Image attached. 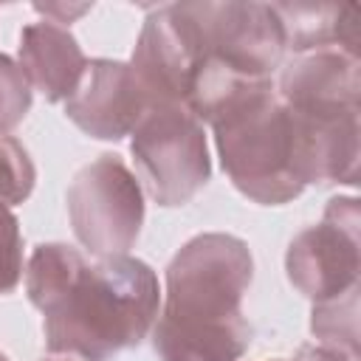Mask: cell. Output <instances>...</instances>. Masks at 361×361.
Instances as JSON below:
<instances>
[{
    "label": "cell",
    "instance_id": "3957f363",
    "mask_svg": "<svg viewBox=\"0 0 361 361\" xmlns=\"http://www.w3.org/2000/svg\"><path fill=\"white\" fill-rule=\"evenodd\" d=\"M200 121L212 127L220 166L243 197L285 206L305 192L293 121L274 79L234 82Z\"/></svg>",
    "mask_w": 361,
    "mask_h": 361
},
{
    "label": "cell",
    "instance_id": "9c48e42d",
    "mask_svg": "<svg viewBox=\"0 0 361 361\" xmlns=\"http://www.w3.org/2000/svg\"><path fill=\"white\" fill-rule=\"evenodd\" d=\"M149 99L141 90L130 62L87 59L76 90L65 99V116L96 141H121L147 113Z\"/></svg>",
    "mask_w": 361,
    "mask_h": 361
},
{
    "label": "cell",
    "instance_id": "6da1fadb",
    "mask_svg": "<svg viewBox=\"0 0 361 361\" xmlns=\"http://www.w3.org/2000/svg\"><path fill=\"white\" fill-rule=\"evenodd\" d=\"M23 276L51 355L110 361L138 347L158 319V274L130 254L87 262L68 243H39Z\"/></svg>",
    "mask_w": 361,
    "mask_h": 361
},
{
    "label": "cell",
    "instance_id": "4fadbf2b",
    "mask_svg": "<svg viewBox=\"0 0 361 361\" xmlns=\"http://www.w3.org/2000/svg\"><path fill=\"white\" fill-rule=\"evenodd\" d=\"M358 293L361 285L347 290L344 296L316 302L310 310V333L316 336V344L333 347L350 358H361L358 344Z\"/></svg>",
    "mask_w": 361,
    "mask_h": 361
},
{
    "label": "cell",
    "instance_id": "2e32d148",
    "mask_svg": "<svg viewBox=\"0 0 361 361\" xmlns=\"http://www.w3.org/2000/svg\"><path fill=\"white\" fill-rule=\"evenodd\" d=\"M23 234L17 214L0 203V296L14 293L23 282Z\"/></svg>",
    "mask_w": 361,
    "mask_h": 361
},
{
    "label": "cell",
    "instance_id": "ac0fdd59",
    "mask_svg": "<svg viewBox=\"0 0 361 361\" xmlns=\"http://www.w3.org/2000/svg\"><path fill=\"white\" fill-rule=\"evenodd\" d=\"M290 361H355V358H350L333 347H324V344H302Z\"/></svg>",
    "mask_w": 361,
    "mask_h": 361
},
{
    "label": "cell",
    "instance_id": "8fae6325",
    "mask_svg": "<svg viewBox=\"0 0 361 361\" xmlns=\"http://www.w3.org/2000/svg\"><path fill=\"white\" fill-rule=\"evenodd\" d=\"M17 62L31 90H39L45 102L51 104L65 102L76 90L87 68V56L82 45L76 42V37L68 28L48 23V20L23 25L20 45H17Z\"/></svg>",
    "mask_w": 361,
    "mask_h": 361
},
{
    "label": "cell",
    "instance_id": "ba28073f",
    "mask_svg": "<svg viewBox=\"0 0 361 361\" xmlns=\"http://www.w3.org/2000/svg\"><path fill=\"white\" fill-rule=\"evenodd\" d=\"M200 59V42L183 3H166L144 17L130 68L149 104H186Z\"/></svg>",
    "mask_w": 361,
    "mask_h": 361
},
{
    "label": "cell",
    "instance_id": "7c38bea8",
    "mask_svg": "<svg viewBox=\"0 0 361 361\" xmlns=\"http://www.w3.org/2000/svg\"><path fill=\"white\" fill-rule=\"evenodd\" d=\"M285 31V48L293 54L341 48L358 56V11L338 3H274Z\"/></svg>",
    "mask_w": 361,
    "mask_h": 361
},
{
    "label": "cell",
    "instance_id": "8992f818",
    "mask_svg": "<svg viewBox=\"0 0 361 361\" xmlns=\"http://www.w3.org/2000/svg\"><path fill=\"white\" fill-rule=\"evenodd\" d=\"M197 42L200 65L243 79H274L285 56V31L274 3H183Z\"/></svg>",
    "mask_w": 361,
    "mask_h": 361
},
{
    "label": "cell",
    "instance_id": "ffe728a7",
    "mask_svg": "<svg viewBox=\"0 0 361 361\" xmlns=\"http://www.w3.org/2000/svg\"><path fill=\"white\" fill-rule=\"evenodd\" d=\"M265 361H288V358H265Z\"/></svg>",
    "mask_w": 361,
    "mask_h": 361
},
{
    "label": "cell",
    "instance_id": "d6986e66",
    "mask_svg": "<svg viewBox=\"0 0 361 361\" xmlns=\"http://www.w3.org/2000/svg\"><path fill=\"white\" fill-rule=\"evenodd\" d=\"M0 361H8V355H6V353H0Z\"/></svg>",
    "mask_w": 361,
    "mask_h": 361
},
{
    "label": "cell",
    "instance_id": "52a82bcc",
    "mask_svg": "<svg viewBox=\"0 0 361 361\" xmlns=\"http://www.w3.org/2000/svg\"><path fill=\"white\" fill-rule=\"evenodd\" d=\"M358 197H330L319 223L302 228L285 251L288 282L313 305L344 296L358 288L361 243H358Z\"/></svg>",
    "mask_w": 361,
    "mask_h": 361
},
{
    "label": "cell",
    "instance_id": "5b68a950",
    "mask_svg": "<svg viewBox=\"0 0 361 361\" xmlns=\"http://www.w3.org/2000/svg\"><path fill=\"white\" fill-rule=\"evenodd\" d=\"M73 237L99 257L127 254L144 226V189L121 155L102 152L85 164L65 192Z\"/></svg>",
    "mask_w": 361,
    "mask_h": 361
},
{
    "label": "cell",
    "instance_id": "277c9868",
    "mask_svg": "<svg viewBox=\"0 0 361 361\" xmlns=\"http://www.w3.org/2000/svg\"><path fill=\"white\" fill-rule=\"evenodd\" d=\"M130 152L141 189L164 209L186 206L212 180L206 130L186 104H149L130 133Z\"/></svg>",
    "mask_w": 361,
    "mask_h": 361
},
{
    "label": "cell",
    "instance_id": "30bf717a",
    "mask_svg": "<svg viewBox=\"0 0 361 361\" xmlns=\"http://www.w3.org/2000/svg\"><path fill=\"white\" fill-rule=\"evenodd\" d=\"M276 96L296 113L361 110V62L341 48L293 54L274 82Z\"/></svg>",
    "mask_w": 361,
    "mask_h": 361
},
{
    "label": "cell",
    "instance_id": "5bb4252c",
    "mask_svg": "<svg viewBox=\"0 0 361 361\" xmlns=\"http://www.w3.org/2000/svg\"><path fill=\"white\" fill-rule=\"evenodd\" d=\"M37 183V166L28 149L8 133H0V203L20 206L31 197Z\"/></svg>",
    "mask_w": 361,
    "mask_h": 361
},
{
    "label": "cell",
    "instance_id": "e0dca14e",
    "mask_svg": "<svg viewBox=\"0 0 361 361\" xmlns=\"http://www.w3.org/2000/svg\"><path fill=\"white\" fill-rule=\"evenodd\" d=\"M93 6L90 3H34V11L42 14V20L56 23L62 28H68L71 23H76L82 14H87Z\"/></svg>",
    "mask_w": 361,
    "mask_h": 361
},
{
    "label": "cell",
    "instance_id": "9a60e30c",
    "mask_svg": "<svg viewBox=\"0 0 361 361\" xmlns=\"http://www.w3.org/2000/svg\"><path fill=\"white\" fill-rule=\"evenodd\" d=\"M31 85L17 59L0 51V133H11L31 110Z\"/></svg>",
    "mask_w": 361,
    "mask_h": 361
},
{
    "label": "cell",
    "instance_id": "7a4b0ae2",
    "mask_svg": "<svg viewBox=\"0 0 361 361\" xmlns=\"http://www.w3.org/2000/svg\"><path fill=\"white\" fill-rule=\"evenodd\" d=\"M251 279L245 240L226 231L186 240L166 265L164 307L149 333L161 361H240L254 338L243 313Z\"/></svg>",
    "mask_w": 361,
    "mask_h": 361
}]
</instances>
